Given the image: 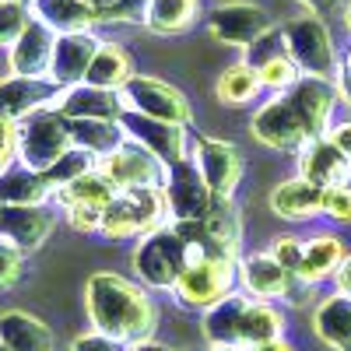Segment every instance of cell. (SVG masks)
Instances as JSON below:
<instances>
[{"label":"cell","mask_w":351,"mask_h":351,"mask_svg":"<svg viewBox=\"0 0 351 351\" xmlns=\"http://www.w3.org/2000/svg\"><path fill=\"white\" fill-rule=\"evenodd\" d=\"M344 21H348V28H351V4H348V11H344Z\"/></svg>","instance_id":"9f6ffc18"},{"label":"cell","mask_w":351,"mask_h":351,"mask_svg":"<svg viewBox=\"0 0 351 351\" xmlns=\"http://www.w3.org/2000/svg\"><path fill=\"white\" fill-rule=\"evenodd\" d=\"M120 193L112 186V180L102 172V169H92L88 176H81V180H74L71 186L64 190H56V200L64 204V208H71V204H88V208H102L106 211V204Z\"/></svg>","instance_id":"f546056e"},{"label":"cell","mask_w":351,"mask_h":351,"mask_svg":"<svg viewBox=\"0 0 351 351\" xmlns=\"http://www.w3.org/2000/svg\"><path fill=\"white\" fill-rule=\"evenodd\" d=\"M95 49H99V39L92 32H71V36H56V49H53V64H49V77L60 84V88H71V84H81L88 67L95 60Z\"/></svg>","instance_id":"ac0fdd59"},{"label":"cell","mask_w":351,"mask_h":351,"mask_svg":"<svg viewBox=\"0 0 351 351\" xmlns=\"http://www.w3.org/2000/svg\"><path fill=\"white\" fill-rule=\"evenodd\" d=\"M120 127L127 134V141L141 144L144 152H152L158 162L172 165V162H180L186 158L183 155V144H186V134L180 123H165V120H152V116H144V112H134V109H123L120 116Z\"/></svg>","instance_id":"7c38bea8"},{"label":"cell","mask_w":351,"mask_h":351,"mask_svg":"<svg viewBox=\"0 0 351 351\" xmlns=\"http://www.w3.org/2000/svg\"><path fill=\"white\" fill-rule=\"evenodd\" d=\"M313 330L334 351H351V295H330L316 306Z\"/></svg>","instance_id":"d4e9b609"},{"label":"cell","mask_w":351,"mask_h":351,"mask_svg":"<svg viewBox=\"0 0 351 351\" xmlns=\"http://www.w3.org/2000/svg\"><path fill=\"white\" fill-rule=\"evenodd\" d=\"M211 351H243V344H211Z\"/></svg>","instance_id":"db71d44e"},{"label":"cell","mask_w":351,"mask_h":351,"mask_svg":"<svg viewBox=\"0 0 351 351\" xmlns=\"http://www.w3.org/2000/svg\"><path fill=\"white\" fill-rule=\"evenodd\" d=\"M271 256L281 263L288 274H302V243H299L295 236H281V239H274Z\"/></svg>","instance_id":"ab89813d"},{"label":"cell","mask_w":351,"mask_h":351,"mask_svg":"<svg viewBox=\"0 0 351 351\" xmlns=\"http://www.w3.org/2000/svg\"><path fill=\"white\" fill-rule=\"evenodd\" d=\"M148 8H152V0H116V4L102 14V21H116V25H137L148 18Z\"/></svg>","instance_id":"f35d334b"},{"label":"cell","mask_w":351,"mask_h":351,"mask_svg":"<svg viewBox=\"0 0 351 351\" xmlns=\"http://www.w3.org/2000/svg\"><path fill=\"white\" fill-rule=\"evenodd\" d=\"M134 77V67H130V56L120 43H99L95 49V60L88 67L84 81L95 84V88H109V92H120V88Z\"/></svg>","instance_id":"83f0119b"},{"label":"cell","mask_w":351,"mask_h":351,"mask_svg":"<svg viewBox=\"0 0 351 351\" xmlns=\"http://www.w3.org/2000/svg\"><path fill=\"white\" fill-rule=\"evenodd\" d=\"M84 309L88 319H92V330H102L123 344L148 341L158 324V313L155 302L148 299V291L112 271H95L88 278Z\"/></svg>","instance_id":"6da1fadb"},{"label":"cell","mask_w":351,"mask_h":351,"mask_svg":"<svg viewBox=\"0 0 351 351\" xmlns=\"http://www.w3.org/2000/svg\"><path fill=\"white\" fill-rule=\"evenodd\" d=\"M334 81H337V84H334V88H337V99H344V106H351V71L341 67Z\"/></svg>","instance_id":"7dc6e473"},{"label":"cell","mask_w":351,"mask_h":351,"mask_svg":"<svg viewBox=\"0 0 351 351\" xmlns=\"http://www.w3.org/2000/svg\"><path fill=\"white\" fill-rule=\"evenodd\" d=\"M250 299L228 291L221 302H215L211 309H204V337L211 344H243V319H246Z\"/></svg>","instance_id":"7402d4cb"},{"label":"cell","mask_w":351,"mask_h":351,"mask_svg":"<svg viewBox=\"0 0 351 351\" xmlns=\"http://www.w3.org/2000/svg\"><path fill=\"white\" fill-rule=\"evenodd\" d=\"M281 337V313L267 302H250L246 319H243V344L256 348Z\"/></svg>","instance_id":"e575fe53"},{"label":"cell","mask_w":351,"mask_h":351,"mask_svg":"<svg viewBox=\"0 0 351 351\" xmlns=\"http://www.w3.org/2000/svg\"><path fill=\"white\" fill-rule=\"evenodd\" d=\"M120 99H123V109L144 112V116H152V120L180 123V127L190 123V102H186V95L180 92V88L158 81V77L134 74L120 88Z\"/></svg>","instance_id":"52a82bcc"},{"label":"cell","mask_w":351,"mask_h":351,"mask_svg":"<svg viewBox=\"0 0 351 351\" xmlns=\"http://www.w3.org/2000/svg\"><path fill=\"white\" fill-rule=\"evenodd\" d=\"M302 180L316 183V186H344L348 176H351V158L344 152H337L327 137H316L306 144L302 152Z\"/></svg>","instance_id":"44dd1931"},{"label":"cell","mask_w":351,"mask_h":351,"mask_svg":"<svg viewBox=\"0 0 351 351\" xmlns=\"http://www.w3.org/2000/svg\"><path fill=\"white\" fill-rule=\"evenodd\" d=\"M18 158V123L0 116V172Z\"/></svg>","instance_id":"ee69618b"},{"label":"cell","mask_w":351,"mask_h":351,"mask_svg":"<svg viewBox=\"0 0 351 351\" xmlns=\"http://www.w3.org/2000/svg\"><path fill=\"white\" fill-rule=\"evenodd\" d=\"M53 186L46 176L28 165H8L0 172V208H25V204H46Z\"/></svg>","instance_id":"cb8c5ba5"},{"label":"cell","mask_w":351,"mask_h":351,"mask_svg":"<svg viewBox=\"0 0 351 351\" xmlns=\"http://www.w3.org/2000/svg\"><path fill=\"white\" fill-rule=\"evenodd\" d=\"M193 162L200 169V176L208 180L211 193L218 200H228L232 190H236L239 176H243V155L236 144L228 141H215V137H200L193 144Z\"/></svg>","instance_id":"4fadbf2b"},{"label":"cell","mask_w":351,"mask_h":351,"mask_svg":"<svg viewBox=\"0 0 351 351\" xmlns=\"http://www.w3.org/2000/svg\"><path fill=\"white\" fill-rule=\"evenodd\" d=\"M71 137L77 148L92 152L95 158H106L109 152H116L127 141L123 127L116 120H71Z\"/></svg>","instance_id":"f1b7e54d"},{"label":"cell","mask_w":351,"mask_h":351,"mask_svg":"<svg viewBox=\"0 0 351 351\" xmlns=\"http://www.w3.org/2000/svg\"><path fill=\"white\" fill-rule=\"evenodd\" d=\"M64 120H116L120 123L123 116V99L120 92H109V88H95V84H71L60 92L53 106Z\"/></svg>","instance_id":"5bb4252c"},{"label":"cell","mask_w":351,"mask_h":351,"mask_svg":"<svg viewBox=\"0 0 351 351\" xmlns=\"http://www.w3.org/2000/svg\"><path fill=\"white\" fill-rule=\"evenodd\" d=\"M232 278H236V260H190L172 291L183 306L211 309L232 291Z\"/></svg>","instance_id":"9c48e42d"},{"label":"cell","mask_w":351,"mask_h":351,"mask_svg":"<svg viewBox=\"0 0 351 351\" xmlns=\"http://www.w3.org/2000/svg\"><path fill=\"white\" fill-rule=\"evenodd\" d=\"M127 351H172V348H165V344H158V341H137V344H130Z\"/></svg>","instance_id":"681fc988"},{"label":"cell","mask_w":351,"mask_h":351,"mask_svg":"<svg viewBox=\"0 0 351 351\" xmlns=\"http://www.w3.org/2000/svg\"><path fill=\"white\" fill-rule=\"evenodd\" d=\"M348 186H351V176H348Z\"/></svg>","instance_id":"680465c9"},{"label":"cell","mask_w":351,"mask_h":351,"mask_svg":"<svg viewBox=\"0 0 351 351\" xmlns=\"http://www.w3.org/2000/svg\"><path fill=\"white\" fill-rule=\"evenodd\" d=\"M250 351H291V344H285V341L278 337V341H267V344H256V348H250Z\"/></svg>","instance_id":"f907efd6"},{"label":"cell","mask_w":351,"mask_h":351,"mask_svg":"<svg viewBox=\"0 0 351 351\" xmlns=\"http://www.w3.org/2000/svg\"><path fill=\"white\" fill-rule=\"evenodd\" d=\"M64 88L53 77H0V116L11 123H21L25 116H32L39 109H53Z\"/></svg>","instance_id":"8fae6325"},{"label":"cell","mask_w":351,"mask_h":351,"mask_svg":"<svg viewBox=\"0 0 351 351\" xmlns=\"http://www.w3.org/2000/svg\"><path fill=\"white\" fill-rule=\"evenodd\" d=\"M84 4H92V8L99 11V14H106V11H109V8L116 4V0H84Z\"/></svg>","instance_id":"f5cc1de1"},{"label":"cell","mask_w":351,"mask_h":351,"mask_svg":"<svg viewBox=\"0 0 351 351\" xmlns=\"http://www.w3.org/2000/svg\"><path fill=\"white\" fill-rule=\"evenodd\" d=\"M28 14L53 28L56 36H71V32H92L102 21V14L84 4V0H28Z\"/></svg>","instance_id":"d6986e66"},{"label":"cell","mask_w":351,"mask_h":351,"mask_svg":"<svg viewBox=\"0 0 351 351\" xmlns=\"http://www.w3.org/2000/svg\"><path fill=\"white\" fill-rule=\"evenodd\" d=\"M0 341L8 344V351H53V330L25 309L0 313Z\"/></svg>","instance_id":"603a6c76"},{"label":"cell","mask_w":351,"mask_h":351,"mask_svg":"<svg viewBox=\"0 0 351 351\" xmlns=\"http://www.w3.org/2000/svg\"><path fill=\"white\" fill-rule=\"evenodd\" d=\"M327 141L334 144L337 152H344V155L351 158V123H337V127L327 134Z\"/></svg>","instance_id":"bcb514c9"},{"label":"cell","mask_w":351,"mask_h":351,"mask_svg":"<svg viewBox=\"0 0 351 351\" xmlns=\"http://www.w3.org/2000/svg\"><path fill=\"white\" fill-rule=\"evenodd\" d=\"M271 211L278 218H291V221H302L316 211H324V186H316L309 180H288L271 193Z\"/></svg>","instance_id":"484cf974"},{"label":"cell","mask_w":351,"mask_h":351,"mask_svg":"<svg viewBox=\"0 0 351 351\" xmlns=\"http://www.w3.org/2000/svg\"><path fill=\"white\" fill-rule=\"evenodd\" d=\"M313 291H316V281L302 278V274H288V288H285V302L288 306H306L313 299Z\"/></svg>","instance_id":"f6af8a7d"},{"label":"cell","mask_w":351,"mask_h":351,"mask_svg":"<svg viewBox=\"0 0 351 351\" xmlns=\"http://www.w3.org/2000/svg\"><path fill=\"white\" fill-rule=\"evenodd\" d=\"M341 67H344V71H351V49H348V60H344Z\"/></svg>","instance_id":"11a10c76"},{"label":"cell","mask_w":351,"mask_h":351,"mask_svg":"<svg viewBox=\"0 0 351 351\" xmlns=\"http://www.w3.org/2000/svg\"><path fill=\"white\" fill-rule=\"evenodd\" d=\"M243 285L256 299H281L288 288V271L271 256V253H250L239 267Z\"/></svg>","instance_id":"4316f807"},{"label":"cell","mask_w":351,"mask_h":351,"mask_svg":"<svg viewBox=\"0 0 351 351\" xmlns=\"http://www.w3.org/2000/svg\"><path fill=\"white\" fill-rule=\"evenodd\" d=\"M344 263V246L334 236H313L309 243H302V278L319 281L327 274H337V267Z\"/></svg>","instance_id":"4dcf8cb0"},{"label":"cell","mask_w":351,"mask_h":351,"mask_svg":"<svg viewBox=\"0 0 351 351\" xmlns=\"http://www.w3.org/2000/svg\"><path fill=\"white\" fill-rule=\"evenodd\" d=\"M71 148H74L71 120H64L56 109H39L18 123V162L28 169L46 172Z\"/></svg>","instance_id":"277c9868"},{"label":"cell","mask_w":351,"mask_h":351,"mask_svg":"<svg viewBox=\"0 0 351 351\" xmlns=\"http://www.w3.org/2000/svg\"><path fill=\"white\" fill-rule=\"evenodd\" d=\"M21 271H25V253L0 239V291L14 288L21 281Z\"/></svg>","instance_id":"74e56055"},{"label":"cell","mask_w":351,"mask_h":351,"mask_svg":"<svg viewBox=\"0 0 351 351\" xmlns=\"http://www.w3.org/2000/svg\"><path fill=\"white\" fill-rule=\"evenodd\" d=\"M53 232V215L43 204H25V208H0V239L18 246L21 253H36Z\"/></svg>","instance_id":"e0dca14e"},{"label":"cell","mask_w":351,"mask_h":351,"mask_svg":"<svg viewBox=\"0 0 351 351\" xmlns=\"http://www.w3.org/2000/svg\"><path fill=\"white\" fill-rule=\"evenodd\" d=\"M0 351H8V344H4V341H0Z\"/></svg>","instance_id":"6f0895ef"},{"label":"cell","mask_w":351,"mask_h":351,"mask_svg":"<svg viewBox=\"0 0 351 351\" xmlns=\"http://www.w3.org/2000/svg\"><path fill=\"white\" fill-rule=\"evenodd\" d=\"M92 169H99V158H95L92 152H84V148H77V144H74V148H71V152H64V155L56 158L43 176H46V183H49V186H53V193H56V190L71 186L74 180H81V176H88Z\"/></svg>","instance_id":"836d02e7"},{"label":"cell","mask_w":351,"mask_h":351,"mask_svg":"<svg viewBox=\"0 0 351 351\" xmlns=\"http://www.w3.org/2000/svg\"><path fill=\"white\" fill-rule=\"evenodd\" d=\"M260 88V77H256V67L250 64H232L221 71L218 84H215V95L225 102V106H239V102H250Z\"/></svg>","instance_id":"d6a6232c"},{"label":"cell","mask_w":351,"mask_h":351,"mask_svg":"<svg viewBox=\"0 0 351 351\" xmlns=\"http://www.w3.org/2000/svg\"><path fill=\"white\" fill-rule=\"evenodd\" d=\"M190 263V250L176 228H155L148 236H141L134 250V271L148 288H176L180 274Z\"/></svg>","instance_id":"5b68a950"},{"label":"cell","mask_w":351,"mask_h":351,"mask_svg":"<svg viewBox=\"0 0 351 351\" xmlns=\"http://www.w3.org/2000/svg\"><path fill=\"white\" fill-rule=\"evenodd\" d=\"M324 211L344 225H351V186H327L324 190Z\"/></svg>","instance_id":"60d3db41"},{"label":"cell","mask_w":351,"mask_h":351,"mask_svg":"<svg viewBox=\"0 0 351 351\" xmlns=\"http://www.w3.org/2000/svg\"><path fill=\"white\" fill-rule=\"evenodd\" d=\"M169 208L162 186H130L120 190L102 211V236L109 239H127V236H148L162 228Z\"/></svg>","instance_id":"3957f363"},{"label":"cell","mask_w":351,"mask_h":351,"mask_svg":"<svg viewBox=\"0 0 351 351\" xmlns=\"http://www.w3.org/2000/svg\"><path fill=\"white\" fill-rule=\"evenodd\" d=\"M162 193H165V208L176 218V225H180V221H200V218H208L211 208L218 204V197L211 193L208 180L200 176V169H197L193 158H180V162L165 165Z\"/></svg>","instance_id":"8992f818"},{"label":"cell","mask_w":351,"mask_h":351,"mask_svg":"<svg viewBox=\"0 0 351 351\" xmlns=\"http://www.w3.org/2000/svg\"><path fill=\"white\" fill-rule=\"evenodd\" d=\"M306 8H313V11H327V8H334L337 0H302Z\"/></svg>","instance_id":"816d5d0a"},{"label":"cell","mask_w":351,"mask_h":351,"mask_svg":"<svg viewBox=\"0 0 351 351\" xmlns=\"http://www.w3.org/2000/svg\"><path fill=\"white\" fill-rule=\"evenodd\" d=\"M281 46H285V56L306 77L330 81L341 71L334 43H330V32H327V25L319 21L316 14H302V18L285 21L281 25Z\"/></svg>","instance_id":"7a4b0ae2"},{"label":"cell","mask_w":351,"mask_h":351,"mask_svg":"<svg viewBox=\"0 0 351 351\" xmlns=\"http://www.w3.org/2000/svg\"><path fill=\"white\" fill-rule=\"evenodd\" d=\"M208 28H211V36H215L218 43L250 49V46H256L263 36L271 32V18H267V11L256 8V4L232 0V4H221V8L211 11Z\"/></svg>","instance_id":"30bf717a"},{"label":"cell","mask_w":351,"mask_h":351,"mask_svg":"<svg viewBox=\"0 0 351 351\" xmlns=\"http://www.w3.org/2000/svg\"><path fill=\"white\" fill-rule=\"evenodd\" d=\"M130 344H123V341H116V337H109V334H102V330H88V334H77L74 341H71V351H127Z\"/></svg>","instance_id":"b9f144b4"},{"label":"cell","mask_w":351,"mask_h":351,"mask_svg":"<svg viewBox=\"0 0 351 351\" xmlns=\"http://www.w3.org/2000/svg\"><path fill=\"white\" fill-rule=\"evenodd\" d=\"M337 288L341 295H351V256H344V263L337 267Z\"/></svg>","instance_id":"c3c4849f"},{"label":"cell","mask_w":351,"mask_h":351,"mask_svg":"<svg viewBox=\"0 0 351 351\" xmlns=\"http://www.w3.org/2000/svg\"><path fill=\"white\" fill-rule=\"evenodd\" d=\"M28 21H32V14H28L25 0H0V49H11Z\"/></svg>","instance_id":"d590c367"},{"label":"cell","mask_w":351,"mask_h":351,"mask_svg":"<svg viewBox=\"0 0 351 351\" xmlns=\"http://www.w3.org/2000/svg\"><path fill=\"white\" fill-rule=\"evenodd\" d=\"M67 211V225L77 232H102V208H88V204H71Z\"/></svg>","instance_id":"7bdbcfd3"},{"label":"cell","mask_w":351,"mask_h":351,"mask_svg":"<svg viewBox=\"0 0 351 351\" xmlns=\"http://www.w3.org/2000/svg\"><path fill=\"white\" fill-rule=\"evenodd\" d=\"M53 49H56V32L32 18V21L25 25V32L18 36V43L8 49L11 74H21V77H49Z\"/></svg>","instance_id":"2e32d148"},{"label":"cell","mask_w":351,"mask_h":351,"mask_svg":"<svg viewBox=\"0 0 351 351\" xmlns=\"http://www.w3.org/2000/svg\"><path fill=\"white\" fill-rule=\"evenodd\" d=\"M256 77H260V84H267V88H281V92H288V88L299 81V67L291 64L285 53H278V56H271V60H263V64L256 67Z\"/></svg>","instance_id":"8d00e7d4"},{"label":"cell","mask_w":351,"mask_h":351,"mask_svg":"<svg viewBox=\"0 0 351 351\" xmlns=\"http://www.w3.org/2000/svg\"><path fill=\"white\" fill-rule=\"evenodd\" d=\"M99 169L112 180L116 190H130V186H158V158L152 152H144L141 144L123 141L116 152L99 158Z\"/></svg>","instance_id":"9a60e30c"},{"label":"cell","mask_w":351,"mask_h":351,"mask_svg":"<svg viewBox=\"0 0 351 351\" xmlns=\"http://www.w3.org/2000/svg\"><path fill=\"white\" fill-rule=\"evenodd\" d=\"M197 0H152L148 18L144 25L158 36H176V32H186L197 18Z\"/></svg>","instance_id":"1f68e13d"},{"label":"cell","mask_w":351,"mask_h":351,"mask_svg":"<svg viewBox=\"0 0 351 351\" xmlns=\"http://www.w3.org/2000/svg\"><path fill=\"white\" fill-rule=\"evenodd\" d=\"M288 99L299 106L313 141L327 134L330 112H334V102H337V88H330L327 81H319V77H299L295 84L288 88Z\"/></svg>","instance_id":"ffe728a7"},{"label":"cell","mask_w":351,"mask_h":351,"mask_svg":"<svg viewBox=\"0 0 351 351\" xmlns=\"http://www.w3.org/2000/svg\"><path fill=\"white\" fill-rule=\"evenodd\" d=\"M253 137L274 152H295L313 141L299 106L288 99V92L274 95L267 106H260V112L253 116Z\"/></svg>","instance_id":"ba28073f"}]
</instances>
